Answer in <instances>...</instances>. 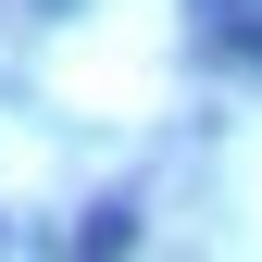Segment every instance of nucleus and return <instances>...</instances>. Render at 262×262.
Here are the masks:
<instances>
[{
  "label": "nucleus",
  "mask_w": 262,
  "mask_h": 262,
  "mask_svg": "<svg viewBox=\"0 0 262 262\" xmlns=\"http://www.w3.org/2000/svg\"><path fill=\"white\" fill-rule=\"evenodd\" d=\"M125 237H138V212H125V200H100V212L75 225V262H125Z\"/></svg>",
  "instance_id": "f257e3e1"
}]
</instances>
